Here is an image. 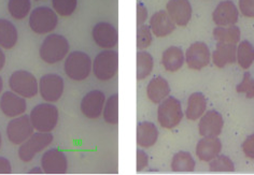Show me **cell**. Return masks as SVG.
<instances>
[{"label": "cell", "mask_w": 254, "mask_h": 175, "mask_svg": "<svg viewBox=\"0 0 254 175\" xmlns=\"http://www.w3.org/2000/svg\"><path fill=\"white\" fill-rule=\"evenodd\" d=\"M119 70V54L113 49L100 52L93 61L94 76L99 81H110L117 76Z\"/></svg>", "instance_id": "obj_5"}, {"label": "cell", "mask_w": 254, "mask_h": 175, "mask_svg": "<svg viewBox=\"0 0 254 175\" xmlns=\"http://www.w3.org/2000/svg\"><path fill=\"white\" fill-rule=\"evenodd\" d=\"M149 26L152 34L158 38H163L173 33L177 25L171 20L166 10H160L151 16Z\"/></svg>", "instance_id": "obj_20"}, {"label": "cell", "mask_w": 254, "mask_h": 175, "mask_svg": "<svg viewBox=\"0 0 254 175\" xmlns=\"http://www.w3.org/2000/svg\"><path fill=\"white\" fill-rule=\"evenodd\" d=\"M1 143H2V136H1V132H0V148H1Z\"/></svg>", "instance_id": "obj_45"}, {"label": "cell", "mask_w": 254, "mask_h": 175, "mask_svg": "<svg viewBox=\"0 0 254 175\" xmlns=\"http://www.w3.org/2000/svg\"><path fill=\"white\" fill-rule=\"evenodd\" d=\"M183 118L181 102L175 97L168 96L158 104L157 121L164 129H174Z\"/></svg>", "instance_id": "obj_4"}, {"label": "cell", "mask_w": 254, "mask_h": 175, "mask_svg": "<svg viewBox=\"0 0 254 175\" xmlns=\"http://www.w3.org/2000/svg\"><path fill=\"white\" fill-rule=\"evenodd\" d=\"M241 146H243V152L246 157L254 159V133L247 136Z\"/></svg>", "instance_id": "obj_38"}, {"label": "cell", "mask_w": 254, "mask_h": 175, "mask_svg": "<svg viewBox=\"0 0 254 175\" xmlns=\"http://www.w3.org/2000/svg\"><path fill=\"white\" fill-rule=\"evenodd\" d=\"M69 48L70 45L65 37L59 34H52L43 40L39 48V55L44 62L54 65L67 57Z\"/></svg>", "instance_id": "obj_1"}, {"label": "cell", "mask_w": 254, "mask_h": 175, "mask_svg": "<svg viewBox=\"0 0 254 175\" xmlns=\"http://www.w3.org/2000/svg\"><path fill=\"white\" fill-rule=\"evenodd\" d=\"M148 10L145 8V5L142 2H138L137 3V25L140 26V25H143L145 21L148 20Z\"/></svg>", "instance_id": "obj_40"}, {"label": "cell", "mask_w": 254, "mask_h": 175, "mask_svg": "<svg viewBox=\"0 0 254 175\" xmlns=\"http://www.w3.org/2000/svg\"><path fill=\"white\" fill-rule=\"evenodd\" d=\"M31 9L30 0H9L8 10L11 16L15 20H23L26 17Z\"/></svg>", "instance_id": "obj_32"}, {"label": "cell", "mask_w": 254, "mask_h": 175, "mask_svg": "<svg viewBox=\"0 0 254 175\" xmlns=\"http://www.w3.org/2000/svg\"><path fill=\"white\" fill-rule=\"evenodd\" d=\"M236 44L218 42L214 52L211 55L213 64L218 68H224L227 65L234 64L236 61Z\"/></svg>", "instance_id": "obj_22"}, {"label": "cell", "mask_w": 254, "mask_h": 175, "mask_svg": "<svg viewBox=\"0 0 254 175\" xmlns=\"http://www.w3.org/2000/svg\"><path fill=\"white\" fill-rule=\"evenodd\" d=\"M149 166V156L142 149L137 151V171L141 172Z\"/></svg>", "instance_id": "obj_39"}, {"label": "cell", "mask_w": 254, "mask_h": 175, "mask_svg": "<svg viewBox=\"0 0 254 175\" xmlns=\"http://www.w3.org/2000/svg\"><path fill=\"white\" fill-rule=\"evenodd\" d=\"M196 162L193 156L189 152H178L174 155L173 160H171V170L174 172H193L195 170Z\"/></svg>", "instance_id": "obj_28"}, {"label": "cell", "mask_w": 254, "mask_h": 175, "mask_svg": "<svg viewBox=\"0 0 254 175\" xmlns=\"http://www.w3.org/2000/svg\"><path fill=\"white\" fill-rule=\"evenodd\" d=\"M36 1H39V0H36Z\"/></svg>", "instance_id": "obj_46"}, {"label": "cell", "mask_w": 254, "mask_h": 175, "mask_svg": "<svg viewBox=\"0 0 254 175\" xmlns=\"http://www.w3.org/2000/svg\"><path fill=\"white\" fill-rule=\"evenodd\" d=\"M65 82L59 74L48 73L39 80V93L46 102L54 103L62 98Z\"/></svg>", "instance_id": "obj_10"}, {"label": "cell", "mask_w": 254, "mask_h": 175, "mask_svg": "<svg viewBox=\"0 0 254 175\" xmlns=\"http://www.w3.org/2000/svg\"><path fill=\"white\" fill-rule=\"evenodd\" d=\"M2 88H3V81H2V78L0 77V93H1Z\"/></svg>", "instance_id": "obj_44"}, {"label": "cell", "mask_w": 254, "mask_h": 175, "mask_svg": "<svg viewBox=\"0 0 254 175\" xmlns=\"http://www.w3.org/2000/svg\"><path fill=\"white\" fill-rule=\"evenodd\" d=\"M170 95V86L168 81L163 77L152 79L147 86V96L154 104H160L164 99Z\"/></svg>", "instance_id": "obj_21"}, {"label": "cell", "mask_w": 254, "mask_h": 175, "mask_svg": "<svg viewBox=\"0 0 254 175\" xmlns=\"http://www.w3.org/2000/svg\"><path fill=\"white\" fill-rule=\"evenodd\" d=\"M9 86L12 91L27 98H34L39 92V82L33 73L26 70H16L11 74Z\"/></svg>", "instance_id": "obj_8"}, {"label": "cell", "mask_w": 254, "mask_h": 175, "mask_svg": "<svg viewBox=\"0 0 254 175\" xmlns=\"http://www.w3.org/2000/svg\"><path fill=\"white\" fill-rule=\"evenodd\" d=\"M236 91L238 93H245L248 99H254V79L249 72L244 74L243 81L236 86Z\"/></svg>", "instance_id": "obj_36"}, {"label": "cell", "mask_w": 254, "mask_h": 175, "mask_svg": "<svg viewBox=\"0 0 254 175\" xmlns=\"http://www.w3.org/2000/svg\"><path fill=\"white\" fill-rule=\"evenodd\" d=\"M5 60H7V58H5V54L3 53L1 46H0V71L3 69V67L5 65Z\"/></svg>", "instance_id": "obj_42"}, {"label": "cell", "mask_w": 254, "mask_h": 175, "mask_svg": "<svg viewBox=\"0 0 254 175\" xmlns=\"http://www.w3.org/2000/svg\"><path fill=\"white\" fill-rule=\"evenodd\" d=\"M26 109V100L14 91H4L0 98V110L7 117L14 118L21 116L25 114Z\"/></svg>", "instance_id": "obj_15"}, {"label": "cell", "mask_w": 254, "mask_h": 175, "mask_svg": "<svg viewBox=\"0 0 254 175\" xmlns=\"http://www.w3.org/2000/svg\"><path fill=\"white\" fill-rule=\"evenodd\" d=\"M166 11L177 26L184 27L192 18V5L190 0H169Z\"/></svg>", "instance_id": "obj_17"}, {"label": "cell", "mask_w": 254, "mask_h": 175, "mask_svg": "<svg viewBox=\"0 0 254 175\" xmlns=\"http://www.w3.org/2000/svg\"><path fill=\"white\" fill-rule=\"evenodd\" d=\"M35 132L29 115H21L12 118L7 126V136L14 145H21Z\"/></svg>", "instance_id": "obj_9"}, {"label": "cell", "mask_w": 254, "mask_h": 175, "mask_svg": "<svg viewBox=\"0 0 254 175\" xmlns=\"http://www.w3.org/2000/svg\"><path fill=\"white\" fill-rule=\"evenodd\" d=\"M93 62L90 56L81 51L69 53L64 62V71L66 76L75 82L86 80L92 72Z\"/></svg>", "instance_id": "obj_2"}, {"label": "cell", "mask_w": 254, "mask_h": 175, "mask_svg": "<svg viewBox=\"0 0 254 175\" xmlns=\"http://www.w3.org/2000/svg\"><path fill=\"white\" fill-rule=\"evenodd\" d=\"M222 143L218 136H202L196 145L195 153L201 161L209 162L221 154Z\"/></svg>", "instance_id": "obj_19"}, {"label": "cell", "mask_w": 254, "mask_h": 175, "mask_svg": "<svg viewBox=\"0 0 254 175\" xmlns=\"http://www.w3.org/2000/svg\"><path fill=\"white\" fill-rule=\"evenodd\" d=\"M186 62L192 70H201L209 65L211 60V53L205 42H194L186 52Z\"/></svg>", "instance_id": "obj_11"}, {"label": "cell", "mask_w": 254, "mask_h": 175, "mask_svg": "<svg viewBox=\"0 0 254 175\" xmlns=\"http://www.w3.org/2000/svg\"><path fill=\"white\" fill-rule=\"evenodd\" d=\"M239 10L246 17H254V0H239Z\"/></svg>", "instance_id": "obj_37"}, {"label": "cell", "mask_w": 254, "mask_h": 175, "mask_svg": "<svg viewBox=\"0 0 254 175\" xmlns=\"http://www.w3.org/2000/svg\"><path fill=\"white\" fill-rule=\"evenodd\" d=\"M12 173V166L9 159L5 157H0V174Z\"/></svg>", "instance_id": "obj_41"}, {"label": "cell", "mask_w": 254, "mask_h": 175, "mask_svg": "<svg viewBox=\"0 0 254 175\" xmlns=\"http://www.w3.org/2000/svg\"><path fill=\"white\" fill-rule=\"evenodd\" d=\"M158 129L151 122H140L137 126V144L143 148L153 146L158 139Z\"/></svg>", "instance_id": "obj_23"}, {"label": "cell", "mask_w": 254, "mask_h": 175, "mask_svg": "<svg viewBox=\"0 0 254 175\" xmlns=\"http://www.w3.org/2000/svg\"><path fill=\"white\" fill-rule=\"evenodd\" d=\"M106 96L101 90H91L82 98L80 109L82 114L90 120H96L103 114Z\"/></svg>", "instance_id": "obj_13"}, {"label": "cell", "mask_w": 254, "mask_h": 175, "mask_svg": "<svg viewBox=\"0 0 254 175\" xmlns=\"http://www.w3.org/2000/svg\"><path fill=\"white\" fill-rule=\"evenodd\" d=\"M236 61L238 65L247 70L254 62V46L249 41H243L239 43L236 52Z\"/></svg>", "instance_id": "obj_30"}, {"label": "cell", "mask_w": 254, "mask_h": 175, "mask_svg": "<svg viewBox=\"0 0 254 175\" xmlns=\"http://www.w3.org/2000/svg\"><path fill=\"white\" fill-rule=\"evenodd\" d=\"M52 7L57 15L68 17L77 9L78 0H52Z\"/></svg>", "instance_id": "obj_34"}, {"label": "cell", "mask_w": 254, "mask_h": 175, "mask_svg": "<svg viewBox=\"0 0 254 175\" xmlns=\"http://www.w3.org/2000/svg\"><path fill=\"white\" fill-rule=\"evenodd\" d=\"M18 40L15 25L5 18H0V46L5 49L13 48Z\"/></svg>", "instance_id": "obj_26"}, {"label": "cell", "mask_w": 254, "mask_h": 175, "mask_svg": "<svg viewBox=\"0 0 254 175\" xmlns=\"http://www.w3.org/2000/svg\"><path fill=\"white\" fill-rule=\"evenodd\" d=\"M240 29L236 25L231 26H217L213 29V38L221 43L237 44L240 41Z\"/></svg>", "instance_id": "obj_27"}, {"label": "cell", "mask_w": 254, "mask_h": 175, "mask_svg": "<svg viewBox=\"0 0 254 175\" xmlns=\"http://www.w3.org/2000/svg\"><path fill=\"white\" fill-rule=\"evenodd\" d=\"M93 40L96 44L105 49H112L116 47L119 41L117 28L112 24L100 22L96 24L92 31Z\"/></svg>", "instance_id": "obj_14"}, {"label": "cell", "mask_w": 254, "mask_h": 175, "mask_svg": "<svg viewBox=\"0 0 254 175\" xmlns=\"http://www.w3.org/2000/svg\"><path fill=\"white\" fill-rule=\"evenodd\" d=\"M29 173L30 174H40V173H44V172L42 170V168H34V169H31Z\"/></svg>", "instance_id": "obj_43"}, {"label": "cell", "mask_w": 254, "mask_h": 175, "mask_svg": "<svg viewBox=\"0 0 254 175\" xmlns=\"http://www.w3.org/2000/svg\"><path fill=\"white\" fill-rule=\"evenodd\" d=\"M54 136L52 132H40L37 131L31 134L28 139L21 144L18 148V157L23 162H30L37 154L44 151L52 144Z\"/></svg>", "instance_id": "obj_7"}, {"label": "cell", "mask_w": 254, "mask_h": 175, "mask_svg": "<svg viewBox=\"0 0 254 175\" xmlns=\"http://www.w3.org/2000/svg\"><path fill=\"white\" fill-rule=\"evenodd\" d=\"M209 170L210 172H234L235 165L230 157L220 154L209 161Z\"/></svg>", "instance_id": "obj_33"}, {"label": "cell", "mask_w": 254, "mask_h": 175, "mask_svg": "<svg viewBox=\"0 0 254 175\" xmlns=\"http://www.w3.org/2000/svg\"><path fill=\"white\" fill-rule=\"evenodd\" d=\"M29 117L36 131L52 132L59 124L60 112L52 103H40L31 110Z\"/></svg>", "instance_id": "obj_3"}, {"label": "cell", "mask_w": 254, "mask_h": 175, "mask_svg": "<svg viewBox=\"0 0 254 175\" xmlns=\"http://www.w3.org/2000/svg\"><path fill=\"white\" fill-rule=\"evenodd\" d=\"M153 41V34L148 25H140L137 28V47L139 51H142L151 45Z\"/></svg>", "instance_id": "obj_35"}, {"label": "cell", "mask_w": 254, "mask_h": 175, "mask_svg": "<svg viewBox=\"0 0 254 175\" xmlns=\"http://www.w3.org/2000/svg\"><path fill=\"white\" fill-rule=\"evenodd\" d=\"M59 24V15L46 5L33 10L29 15V27L37 35H48L56 28Z\"/></svg>", "instance_id": "obj_6"}, {"label": "cell", "mask_w": 254, "mask_h": 175, "mask_svg": "<svg viewBox=\"0 0 254 175\" xmlns=\"http://www.w3.org/2000/svg\"><path fill=\"white\" fill-rule=\"evenodd\" d=\"M239 11L231 0L221 1L212 13V20L217 26H231L238 22Z\"/></svg>", "instance_id": "obj_18"}, {"label": "cell", "mask_w": 254, "mask_h": 175, "mask_svg": "<svg viewBox=\"0 0 254 175\" xmlns=\"http://www.w3.org/2000/svg\"><path fill=\"white\" fill-rule=\"evenodd\" d=\"M224 127V118L215 110H210L199 118L198 130L201 136H219Z\"/></svg>", "instance_id": "obj_16"}, {"label": "cell", "mask_w": 254, "mask_h": 175, "mask_svg": "<svg viewBox=\"0 0 254 175\" xmlns=\"http://www.w3.org/2000/svg\"><path fill=\"white\" fill-rule=\"evenodd\" d=\"M154 67L153 56L144 49L137 53V80L141 81L148 78Z\"/></svg>", "instance_id": "obj_29"}, {"label": "cell", "mask_w": 254, "mask_h": 175, "mask_svg": "<svg viewBox=\"0 0 254 175\" xmlns=\"http://www.w3.org/2000/svg\"><path fill=\"white\" fill-rule=\"evenodd\" d=\"M207 99L204 93L193 92L188 99L186 116L189 121H198L206 113Z\"/></svg>", "instance_id": "obj_24"}, {"label": "cell", "mask_w": 254, "mask_h": 175, "mask_svg": "<svg viewBox=\"0 0 254 175\" xmlns=\"http://www.w3.org/2000/svg\"><path fill=\"white\" fill-rule=\"evenodd\" d=\"M184 61H186V55L179 46H170L166 48L162 56V65L168 72L180 70Z\"/></svg>", "instance_id": "obj_25"}, {"label": "cell", "mask_w": 254, "mask_h": 175, "mask_svg": "<svg viewBox=\"0 0 254 175\" xmlns=\"http://www.w3.org/2000/svg\"><path fill=\"white\" fill-rule=\"evenodd\" d=\"M104 120L106 123L110 125L119 124V95L113 93L106 100L104 111H103Z\"/></svg>", "instance_id": "obj_31"}, {"label": "cell", "mask_w": 254, "mask_h": 175, "mask_svg": "<svg viewBox=\"0 0 254 175\" xmlns=\"http://www.w3.org/2000/svg\"><path fill=\"white\" fill-rule=\"evenodd\" d=\"M41 168L47 174H65L68 170V159L59 148H50L42 155Z\"/></svg>", "instance_id": "obj_12"}]
</instances>
